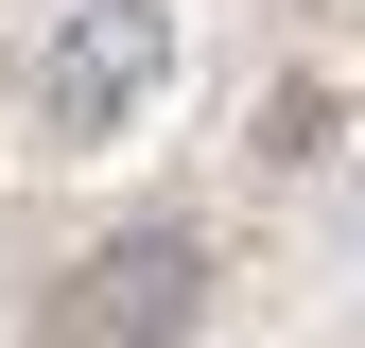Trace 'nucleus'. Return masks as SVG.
Returning <instances> with one entry per match:
<instances>
[{
  "mask_svg": "<svg viewBox=\"0 0 365 348\" xmlns=\"http://www.w3.org/2000/svg\"><path fill=\"white\" fill-rule=\"evenodd\" d=\"M209 314V244L192 227H105L53 279V314H35V348H192Z\"/></svg>",
  "mask_w": 365,
  "mask_h": 348,
  "instance_id": "nucleus-1",
  "label": "nucleus"
},
{
  "mask_svg": "<svg viewBox=\"0 0 365 348\" xmlns=\"http://www.w3.org/2000/svg\"><path fill=\"white\" fill-rule=\"evenodd\" d=\"M157 87H174V0H70L53 53H35V122H53L70 157H105Z\"/></svg>",
  "mask_w": 365,
  "mask_h": 348,
  "instance_id": "nucleus-2",
  "label": "nucleus"
}]
</instances>
